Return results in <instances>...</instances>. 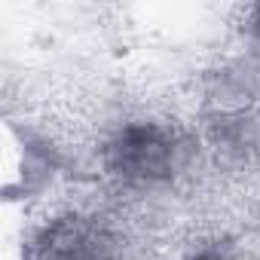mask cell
I'll list each match as a JSON object with an SVG mask.
<instances>
[{"mask_svg": "<svg viewBox=\"0 0 260 260\" xmlns=\"http://www.w3.org/2000/svg\"><path fill=\"white\" fill-rule=\"evenodd\" d=\"M190 260H230L223 251H217V248H202V251H196Z\"/></svg>", "mask_w": 260, "mask_h": 260, "instance_id": "obj_4", "label": "cell"}, {"mask_svg": "<svg viewBox=\"0 0 260 260\" xmlns=\"http://www.w3.org/2000/svg\"><path fill=\"white\" fill-rule=\"evenodd\" d=\"M184 147L172 128L159 122H128L107 141L104 166L113 178L132 187H153L175 178Z\"/></svg>", "mask_w": 260, "mask_h": 260, "instance_id": "obj_1", "label": "cell"}, {"mask_svg": "<svg viewBox=\"0 0 260 260\" xmlns=\"http://www.w3.org/2000/svg\"><path fill=\"white\" fill-rule=\"evenodd\" d=\"M248 34L260 43V4H254V7L248 10Z\"/></svg>", "mask_w": 260, "mask_h": 260, "instance_id": "obj_3", "label": "cell"}, {"mask_svg": "<svg viewBox=\"0 0 260 260\" xmlns=\"http://www.w3.org/2000/svg\"><path fill=\"white\" fill-rule=\"evenodd\" d=\"M31 260H122V242L101 217L64 214L34 236Z\"/></svg>", "mask_w": 260, "mask_h": 260, "instance_id": "obj_2", "label": "cell"}]
</instances>
